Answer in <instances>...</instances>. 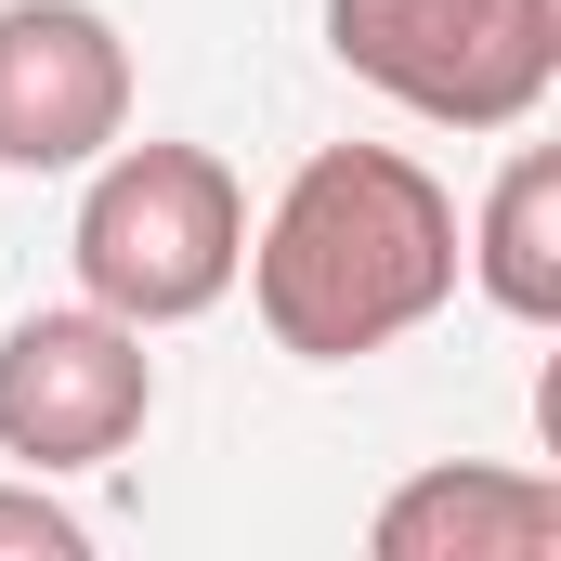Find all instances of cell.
Returning a JSON list of instances; mask_svg holds the SVG:
<instances>
[{
    "mask_svg": "<svg viewBox=\"0 0 561 561\" xmlns=\"http://www.w3.org/2000/svg\"><path fill=\"white\" fill-rule=\"evenodd\" d=\"M79 549H92L79 510H53L39 483H0V561H79Z\"/></svg>",
    "mask_w": 561,
    "mask_h": 561,
    "instance_id": "obj_8",
    "label": "cell"
},
{
    "mask_svg": "<svg viewBox=\"0 0 561 561\" xmlns=\"http://www.w3.org/2000/svg\"><path fill=\"white\" fill-rule=\"evenodd\" d=\"M327 53L431 131H523L561 79V0H327Z\"/></svg>",
    "mask_w": 561,
    "mask_h": 561,
    "instance_id": "obj_3",
    "label": "cell"
},
{
    "mask_svg": "<svg viewBox=\"0 0 561 561\" xmlns=\"http://www.w3.org/2000/svg\"><path fill=\"white\" fill-rule=\"evenodd\" d=\"M144 419H157V353H144L131 313L66 300V313H26L0 340V457H26V470H105Z\"/></svg>",
    "mask_w": 561,
    "mask_h": 561,
    "instance_id": "obj_4",
    "label": "cell"
},
{
    "mask_svg": "<svg viewBox=\"0 0 561 561\" xmlns=\"http://www.w3.org/2000/svg\"><path fill=\"white\" fill-rule=\"evenodd\" d=\"M379 561H561V483L549 470H419L366 523Z\"/></svg>",
    "mask_w": 561,
    "mask_h": 561,
    "instance_id": "obj_6",
    "label": "cell"
},
{
    "mask_svg": "<svg viewBox=\"0 0 561 561\" xmlns=\"http://www.w3.org/2000/svg\"><path fill=\"white\" fill-rule=\"evenodd\" d=\"M79 287L131 327H183L209 313L236 262H249V196L209 144H105L92 196H79Z\"/></svg>",
    "mask_w": 561,
    "mask_h": 561,
    "instance_id": "obj_2",
    "label": "cell"
},
{
    "mask_svg": "<svg viewBox=\"0 0 561 561\" xmlns=\"http://www.w3.org/2000/svg\"><path fill=\"white\" fill-rule=\"evenodd\" d=\"M131 131V39L92 0H0V170H92Z\"/></svg>",
    "mask_w": 561,
    "mask_h": 561,
    "instance_id": "obj_5",
    "label": "cell"
},
{
    "mask_svg": "<svg viewBox=\"0 0 561 561\" xmlns=\"http://www.w3.org/2000/svg\"><path fill=\"white\" fill-rule=\"evenodd\" d=\"M236 275L262 300L275 353H300V366L392 353L405 327L457 300V196L405 144H313Z\"/></svg>",
    "mask_w": 561,
    "mask_h": 561,
    "instance_id": "obj_1",
    "label": "cell"
},
{
    "mask_svg": "<svg viewBox=\"0 0 561 561\" xmlns=\"http://www.w3.org/2000/svg\"><path fill=\"white\" fill-rule=\"evenodd\" d=\"M510 327H561V144H510L470 249H457Z\"/></svg>",
    "mask_w": 561,
    "mask_h": 561,
    "instance_id": "obj_7",
    "label": "cell"
}]
</instances>
